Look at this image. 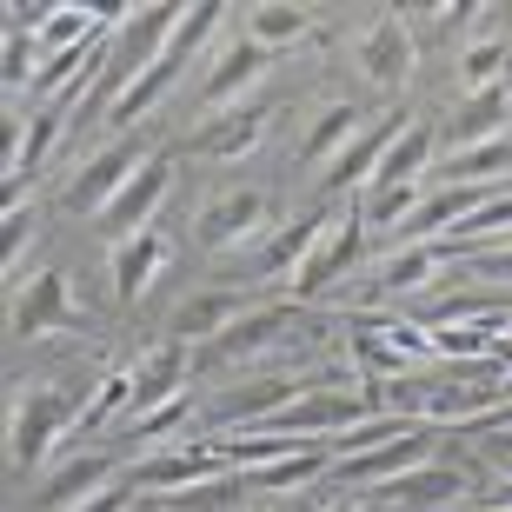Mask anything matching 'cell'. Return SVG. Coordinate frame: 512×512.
<instances>
[{
  "mask_svg": "<svg viewBox=\"0 0 512 512\" xmlns=\"http://www.w3.org/2000/svg\"><path fill=\"white\" fill-rule=\"evenodd\" d=\"M80 406L67 393H54V386H34V393H20L14 406V426H7V466L14 473H34L40 459L54 453L60 433H74Z\"/></svg>",
  "mask_w": 512,
  "mask_h": 512,
  "instance_id": "cell-1",
  "label": "cell"
},
{
  "mask_svg": "<svg viewBox=\"0 0 512 512\" xmlns=\"http://www.w3.org/2000/svg\"><path fill=\"white\" fill-rule=\"evenodd\" d=\"M366 233H373V227H366V213H360V207H353V213H340V220H326L320 247L306 253V266L293 273V293H300V300H326V293H333V286H340L346 273L360 266Z\"/></svg>",
  "mask_w": 512,
  "mask_h": 512,
  "instance_id": "cell-2",
  "label": "cell"
},
{
  "mask_svg": "<svg viewBox=\"0 0 512 512\" xmlns=\"http://www.w3.org/2000/svg\"><path fill=\"white\" fill-rule=\"evenodd\" d=\"M433 426H413L406 439H386V446H373V453H360V459H340L333 466V479L340 486H353V493H386L393 479H406V473H419L426 459H433Z\"/></svg>",
  "mask_w": 512,
  "mask_h": 512,
  "instance_id": "cell-3",
  "label": "cell"
},
{
  "mask_svg": "<svg viewBox=\"0 0 512 512\" xmlns=\"http://www.w3.org/2000/svg\"><path fill=\"white\" fill-rule=\"evenodd\" d=\"M153 153H140V140H114V147H100L87 153V167L74 173V187H67V213H107V200H114L120 187H127L133 173L147 167Z\"/></svg>",
  "mask_w": 512,
  "mask_h": 512,
  "instance_id": "cell-4",
  "label": "cell"
},
{
  "mask_svg": "<svg viewBox=\"0 0 512 512\" xmlns=\"http://www.w3.org/2000/svg\"><path fill=\"white\" fill-rule=\"evenodd\" d=\"M160 200H167V153H153L147 167L133 173L127 187L107 200V213H100L94 227L107 233L114 247H127V240H140V233H147V220H153V207H160Z\"/></svg>",
  "mask_w": 512,
  "mask_h": 512,
  "instance_id": "cell-5",
  "label": "cell"
},
{
  "mask_svg": "<svg viewBox=\"0 0 512 512\" xmlns=\"http://www.w3.org/2000/svg\"><path fill=\"white\" fill-rule=\"evenodd\" d=\"M260 220H266V200L253 187H233V193H213L207 207L193 213V240L207 253H227V247L260 240Z\"/></svg>",
  "mask_w": 512,
  "mask_h": 512,
  "instance_id": "cell-6",
  "label": "cell"
},
{
  "mask_svg": "<svg viewBox=\"0 0 512 512\" xmlns=\"http://www.w3.org/2000/svg\"><path fill=\"white\" fill-rule=\"evenodd\" d=\"M360 74L373 80L380 94H399V87L413 80V27L399 14H380L360 34Z\"/></svg>",
  "mask_w": 512,
  "mask_h": 512,
  "instance_id": "cell-7",
  "label": "cell"
},
{
  "mask_svg": "<svg viewBox=\"0 0 512 512\" xmlns=\"http://www.w3.org/2000/svg\"><path fill=\"white\" fill-rule=\"evenodd\" d=\"M213 473H227V466L213 453V439H200V446H180V453H140L127 479L160 499V493H180V486H200V479H213Z\"/></svg>",
  "mask_w": 512,
  "mask_h": 512,
  "instance_id": "cell-8",
  "label": "cell"
},
{
  "mask_svg": "<svg viewBox=\"0 0 512 512\" xmlns=\"http://www.w3.org/2000/svg\"><path fill=\"white\" fill-rule=\"evenodd\" d=\"M114 479H120V466L107 453H80V459H67V466H54V473L40 479V499H34V506L74 512V506H87L94 493H107Z\"/></svg>",
  "mask_w": 512,
  "mask_h": 512,
  "instance_id": "cell-9",
  "label": "cell"
},
{
  "mask_svg": "<svg viewBox=\"0 0 512 512\" xmlns=\"http://www.w3.org/2000/svg\"><path fill=\"white\" fill-rule=\"evenodd\" d=\"M260 127H266V107L260 100H240V107H227V114H213L207 127L187 140L193 160H240V153L260 147Z\"/></svg>",
  "mask_w": 512,
  "mask_h": 512,
  "instance_id": "cell-10",
  "label": "cell"
},
{
  "mask_svg": "<svg viewBox=\"0 0 512 512\" xmlns=\"http://www.w3.org/2000/svg\"><path fill=\"white\" fill-rule=\"evenodd\" d=\"M74 326V300L60 273H34L14 300V340H40V333H67Z\"/></svg>",
  "mask_w": 512,
  "mask_h": 512,
  "instance_id": "cell-11",
  "label": "cell"
},
{
  "mask_svg": "<svg viewBox=\"0 0 512 512\" xmlns=\"http://www.w3.org/2000/svg\"><path fill=\"white\" fill-rule=\"evenodd\" d=\"M260 74H266V47L240 34L213 54V74H200V100H207V107H227V100H240Z\"/></svg>",
  "mask_w": 512,
  "mask_h": 512,
  "instance_id": "cell-12",
  "label": "cell"
},
{
  "mask_svg": "<svg viewBox=\"0 0 512 512\" xmlns=\"http://www.w3.org/2000/svg\"><path fill=\"white\" fill-rule=\"evenodd\" d=\"M180 373H187V346L180 340H160L153 353H140L133 360V413H153V406H167V399H180Z\"/></svg>",
  "mask_w": 512,
  "mask_h": 512,
  "instance_id": "cell-13",
  "label": "cell"
},
{
  "mask_svg": "<svg viewBox=\"0 0 512 512\" xmlns=\"http://www.w3.org/2000/svg\"><path fill=\"white\" fill-rule=\"evenodd\" d=\"M413 127L406 114H386V120H373V127H360V140L326 167V187H360V180H373L380 173V160H386V147H393L399 133Z\"/></svg>",
  "mask_w": 512,
  "mask_h": 512,
  "instance_id": "cell-14",
  "label": "cell"
},
{
  "mask_svg": "<svg viewBox=\"0 0 512 512\" xmlns=\"http://www.w3.org/2000/svg\"><path fill=\"white\" fill-rule=\"evenodd\" d=\"M320 233H326L320 213H300V220H286L280 233H266V247L247 260V273H260V280H273V273H300L306 253L320 247Z\"/></svg>",
  "mask_w": 512,
  "mask_h": 512,
  "instance_id": "cell-15",
  "label": "cell"
},
{
  "mask_svg": "<svg viewBox=\"0 0 512 512\" xmlns=\"http://www.w3.org/2000/svg\"><path fill=\"white\" fill-rule=\"evenodd\" d=\"M512 120V94L506 87H486V94H466V107L453 114V127H446V147L466 153V147H486V140H499V127Z\"/></svg>",
  "mask_w": 512,
  "mask_h": 512,
  "instance_id": "cell-16",
  "label": "cell"
},
{
  "mask_svg": "<svg viewBox=\"0 0 512 512\" xmlns=\"http://www.w3.org/2000/svg\"><path fill=\"white\" fill-rule=\"evenodd\" d=\"M247 306H240V293H227V286H207V293H193L180 313H173V340L193 346V340H220L233 320H240Z\"/></svg>",
  "mask_w": 512,
  "mask_h": 512,
  "instance_id": "cell-17",
  "label": "cell"
},
{
  "mask_svg": "<svg viewBox=\"0 0 512 512\" xmlns=\"http://www.w3.org/2000/svg\"><path fill=\"white\" fill-rule=\"evenodd\" d=\"M286 326H293L286 306H247V313L213 340V353H220V360H253V353H266V340H280Z\"/></svg>",
  "mask_w": 512,
  "mask_h": 512,
  "instance_id": "cell-18",
  "label": "cell"
},
{
  "mask_svg": "<svg viewBox=\"0 0 512 512\" xmlns=\"http://www.w3.org/2000/svg\"><path fill=\"white\" fill-rule=\"evenodd\" d=\"M360 140V107H326L313 127H306V140H300V167H333L346 147Z\"/></svg>",
  "mask_w": 512,
  "mask_h": 512,
  "instance_id": "cell-19",
  "label": "cell"
},
{
  "mask_svg": "<svg viewBox=\"0 0 512 512\" xmlns=\"http://www.w3.org/2000/svg\"><path fill=\"white\" fill-rule=\"evenodd\" d=\"M433 153H439L433 127H406L393 147H386L380 173H373V187H419V173L433 167Z\"/></svg>",
  "mask_w": 512,
  "mask_h": 512,
  "instance_id": "cell-20",
  "label": "cell"
},
{
  "mask_svg": "<svg viewBox=\"0 0 512 512\" xmlns=\"http://www.w3.org/2000/svg\"><path fill=\"white\" fill-rule=\"evenodd\" d=\"M180 74H187V60L160 54V60H153V67H147V74H140V80H133V87H127V94H120L114 107H107V120H114V127H133V120H147L153 107H160V94H167V87H173V80H180Z\"/></svg>",
  "mask_w": 512,
  "mask_h": 512,
  "instance_id": "cell-21",
  "label": "cell"
},
{
  "mask_svg": "<svg viewBox=\"0 0 512 512\" xmlns=\"http://www.w3.org/2000/svg\"><path fill=\"white\" fill-rule=\"evenodd\" d=\"M439 273V253L433 247H393L386 253V266L373 273V286H366V300H393V293H419V286Z\"/></svg>",
  "mask_w": 512,
  "mask_h": 512,
  "instance_id": "cell-22",
  "label": "cell"
},
{
  "mask_svg": "<svg viewBox=\"0 0 512 512\" xmlns=\"http://www.w3.org/2000/svg\"><path fill=\"white\" fill-rule=\"evenodd\" d=\"M160 266H167V240H160V233H140V240L114 247V293L120 300H140Z\"/></svg>",
  "mask_w": 512,
  "mask_h": 512,
  "instance_id": "cell-23",
  "label": "cell"
},
{
  "mask_svg": "<svg viewBox=\"0 0 512 512\" xmlns=\"http://www.w3.org/2000/svg\"><path fill=\"white\" fill-rule=\"evenodd\" d=\"M133 413V366H114V373H100V386L87 399H80V419H74V433H100L107 419Z\"/></svg>",
  "mask_w": 512,
  "mask_h": 512,
  "instance_id": "cell-24",
  "label": "cell"
},
{
  "mask_svg": "<svg viewBox=\"0 0 512 512\" xmlns=\"http://www.w3.org/2000/svg\"><path fill=\"white\" fill-rule=\"evenodd\" d=\"M34 40L47 47V60H54V54H74V47H94V40H107V20H100L94 7H54V20H47Z\"/></svg>",
  "mask_w": 512,
  "mask_h": 512,
  "instance_id": "cell-25",
  "label": "cell"
},
{
  "mask_svg": "<svg viewBox=\"0 0 512 512\" xmlns=\"http://www.w3.org/2000/svg\"><path fill=\"white\" fill-rule=\"evenodd\" d=\"M512 140L499 133V140H486V147H466V153H446V180L453 187H473V180H499V187H512Z\"/></svg>",
  "mask_w": 512,
  "mask_h": 512,
  "instance_id": "cell-26",
  "label": "cell"
},
{
  "mask_svg": "<svg viewBox=\"0 0 512 512\" xmlns=\"http://www.w3.org/2000/svg\"><path fill=\"white\" fill-rule=\"evenodd\" d=\"M306 27H313V14L306 7H286V0L247 7V40H260V47H293V40H306Z\"/></svg>",
  "mask_w": 512,
  "mask_h": 512,
  "instance_id": "cell-27",
  "label": "cell"
},
{
  "mask_svg": "<svg viewBox=\"0 0 512 512\" xmlns=\"http://www.w3.org/2000/svg\"><path fill=\"white\" fill-rule=\"evenodd\" d=\"M380 499H393V506H439V499H459V473L453 466H419V473H406V479H393Z\"/></svg>",
  "mask_w": 512,
  "mask_h": 512,
  "instance_id": "cell-28",
  "label": "cell"
},
{
  "mask_svg": "<svg viewBox=\"0 0 512 512\" xmlns=\"http://www.w3.org/2000/svg\"><path fill=\"white\" fill-rule=\"evenodd\" d=\"M160 512H240V479L213 473V479H200V486L160 493Z\"/></svg>",
  "mask_w": 512,
  "mask_h": 512,
  "instance_id": "cell-29",
  "label": "cell"
},
{
  "mask_svg": "<svg viewBox=\"0 0 512 512\" xmlns=\"http://www.w3.org/2000/svg\"><path fill=\"white\" fill-rule=\"evenodd\" d=\"M506 60H512V47H506V34H486V40H473L466 54H459V80H466V94H486V87H506Z\"/></svg>",
  "mask_w": 512,
  "mask_h": 512,
  "instance_id": "cell-30",
  "label": "cell"
},
{
  "mask_svg": "<svg viewBox=\"0 0 512 512\" xmlns=\"http://www.w3.org/2000/svg\"><path fill=\"white\" fill-rule=\"evenodd\" d=\"M67 114H74V107H67V100H54V107H40V114L27 120V147H20V167H14V180H20L27 167H40V160H47V147L60 140V127H67Z\"/></svg>",
  "mask_w": 512,
  "mask_h": 512,
  "instance_id": "cell-31",
  "label": "cell"
},
{
  "mask_svg": "<svg viewBox=\"0 0 512 512\" xmlns=\"http://www.w3.org/2000/svg\"><path fill=\"white\" fill-rule=\"evenodd\" d=\"M419 200H426L419 187H373L360 213H366V227H406V220L419 213Z\"/></svg>",
  "mask_w": 512,
  "mask_h": 512,
  "instance_id": "cell-32",
  "label": "cell"
},
{
  "mask_svg": "<svg viewBox=\"0 0 512 512\" xmlns=\"http://www.w3.org/2000/svg\"><path fill=\"white\" fill-rule=\"evenodd\" d=\"M187 419H193V399L180 393V399H167V406H153V413L127 419V433L140 439V446H153V439H173V433H187Z\"/></svg>",
  "mask_w": 512,
  "mask_h": 512,
  "instance_id": "cell-33",
  "label": "cell"
},
{
  "mask_svg": "<svg viewBox=\"0 0 512 512\" xmlns=\"http://www.w3.org/2000/svg\"><path fill=\"white\" fill-rule=\"evenodd\" d=\"M380 333L399 346V353H406V360H426V353H433V333H426V326H413V320H380Z\"/></svg>",
  "mask_w": 512,
  "mask_h": 512,
  "instance_id": "cell-34",
  "label": "cell"
},
{
  "mask_svg": "<svg viewBox=\"0 0 512 512\" xmlns=\"http://www.w3.org/2000/svg\"><path fill=\"white\" fill-rule=\"evenodd\" d=\"M473 273H479L486 286H499V293H506V286H512V247H493V253H479V260H473Z\"/></svg>",
  "mask_w": 512,
  "mask_h": 512,
  "instance_id": "cell-35",
  "label": "cell"
},
{
  "mask_svg": "<svg viewBox=\"0 0 512 512\" xmlns=\"http://www.w3.org/2000/svg\"><path fill=\"white\" fill-rule=\"evenodd\" d=\"M34 240V213L27 207H7V266H20V247Z\"/></svg>",
  "mask_w": 512,
  "mask_h": 512,
  "instance_id": "cell-36",
  "label": "cell"
},
{
  "mask_svg": "<svg viewBox=\"0 0 512 512\" xmlns=\"http://www.w3.org/2000/svg\"><path fill=\"white\" fill-rule=\"evenodd\" d=\"M74 512H127V486H120V479H114L107 493H94V499H87V506H74Z\"/></svg>",
  "mask_w": 512,
  "mask_h": 512,
  "instance_id": "cell-37",
  "label": "cell"
},
{
  "mask_svg": "<svg viewBox=\"0 0 512 512\" xmlns=\"http://www.w3.org/2000/svg\"><path fill=\"white\" fill-rule=\"evenodd\" d=\"M486 506H493V512H512V473H493V486H486Z\"/></svg>",
  "mask_w": 512,
  "mask_h": 512,
  "instance_id": "cell-38",
  "label": "cell"
},
{
  "mask_svg": "<svg viewBox=\"0 0 512 512\" xmlns=\"http://www.w3.org/2000/svg\"><path fill=\"white\" fill-rule=\"evenodd\" d=\"M273 512H320V506H306V499H286V506H273Z\"/></svg>",
  "mask_w": 512,
  "mask_h": 512,
  "instance_id": "cell-39",
  "label": "cell"
},
{
  "mask_svg": "<svg viewBox=\"0 0 512 512\" xmlns=\"http://www.w3.org/2000/svg\"><path fill=\"white\" fill-rule=\"evenodd\" d=\"M360 512H406V506H393V499H380V506H373V499H366Z\"/></svg>",
  "mask_w": 512,
  "mask_h": 512,
  "instance_id": "cell-40",
  "label": "cell"
},
{
  "mask_svg": "<svg viewBox=\"0 0 512 512\" xmlns=\"http://www.w3.org/2000/svg\"><path fill=\"white\" fill-rule=\"evenodd\" d=\"M506 399H512V366H506V380H499V406H506Z\"/></svg>",
  "mask_w": 512,
  "mask_h": 512,
  "instance_id": "cell-41",
  "label": "cell"
},
{
  "mask_svg": "<svg viewBox=\"0 0 512 512\" xmlns=\"http://www.w3.org/2000/svg\"><path fill=\"white\" fill-rule=\"evenodd\" d=\"M486 512H493V506H486Z\"/></svg>",
  "mask_w": 512,
  "mask_h": 512,
  "instance_id": "cell-42",
  "label": "cell"
}]
</instances>
